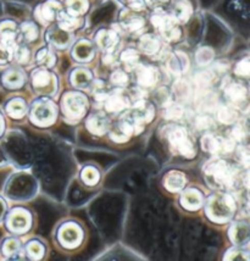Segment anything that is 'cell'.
Instances as JSON below:
<instances>
[{"label": "cell", "mask_w": 250, "mask_h": 261, "mask_svg": "<svg viewBox=\"0 0 250 261\" xmlns=\"http://www.w3.org/2000/svg\"><path fill=\"white\" fill-rule=\"evenodd\" d=\"M87 128L93 135L102 136L109 128V121L103 115H92L87 120Z\"/></svg>", "instance_id": "26"}, {"label": "cell", "mask_w": 250, "mask_h": 261, "mask_svg": "<svg viewBox=\"0 0 250 261\" xmlns=\"http://www.w3.org/2000/svg\"><path fill=\"white\" fill-rule=\"evenodd\" d=\"M62 11L60 3L56 2V0H46L45 3H43L36 10V15L38 16L39 21H42L43 23L52 22L58 18L59 14Z\"/></svg>", "instance_id": "13"}, {"label": "cell", "mask_w": 250, "mask_h": 261, "mask_svg": "<svg viewBox=\"0 0 250 261\" xmlns=\"http://www.w3.org/2000/svg\"><path fill=\"white\" fill-rule=\"evenodd\" d=\"M183 115V108L181 105H171L170 108L166 109L165 117L168 120H178Z\"/></svg>", "instance_id": "48"}, {"label": "cell", "mask_w": 250, "mask_h": 261, "mask_svg": "<svg viewBox=\"0 0 250 261\" xmlns=\"http://www.w3.org/2000/svg\"><path fill=\"white\" fill-rule=\"evenodd\" d=\"M232 138H222V137L205 135L202 139V147L210 154H228L234 149Z\"/></svg>", "instance_id": "10"}, {"label": "cell", "mask_w": 250, "mask_h": 261, "mask_svg": "<svg viewBox=\"0 0 250 261\" xmlns=\"http://www.w3.org/2000/svg\"><path fill=\"white\" fill-rule=\"evenodd\" d=\"M212 123H214V121H212L211 117H209L208 115H202V116H199L198 120H196V126L202 129L210 128Z\"/></svg>", "instance_id": "51"}, {"label": "cell", "mask_w": 250, "mask_h": 261, "mask_svg": "<svg viewBox=\"0 0 250 261\" xmlns=\"http://www.w3.org/2000/svg\"><path fill=\"white\" fill-rule=\"evenodd\" d=\"M56 20H58L59 26H60L61 29L68 31V32L78 29L81 24V20L77 16H73V15L68 14V12H64V11H61L60 14H59V16Z\"/></svg>", "instance_id": "31"}, {"label": "cell", "mask_w": 250, "mask_h": 261, "mask_svg": "<svg viewBox=\"0 0 250 261\" xmlns=\"http://www.w3.org/2000/svg\"><path fill=\"white\" fill-rule=\"evenodd\" d=\"M21 243L16 238H8L5 239L2 245V253L6 257H15L20 254Z\"/></svg>", "instance_id": "33"}, {"label": "cell", "mask_w": 250, "mask_h": 261, "mask_svg": "<svg viewBox=\"0 0 250 261\" xmlns=\"http://www.w3.org/2000/svg\"><path fill=\"white\" fill-rule=\"evenodd\" d=\"M5 110L9 116L12 117V119H16V120L22 119L27 113L26 101L21 98L11 99V100H9L8 104H6Z\"/></svg>", "instance_id": "28"}, {"label": "cell", "mask_w": 250, "mask_h": 261, "mask_svg": "<svg viewBox=\"0 0 250 261\" xmlns=\"http://www.w3.org/2000/svg\"><path fill=\"white\" fill-rule=\"evenodd\" d=\"M205 175L218 188L231 187L236 178L233 167L221 159H215L206 165Z\"/></svg>", "instance_id": "2"}, {"label": "cell", "mask_w": 250, "mask_h": 261, "mask_svg": "<svg viewBox=\"0 0 250 261\" xmlns=\"http://www.w3.org/2000/svg\"><path fill=\"white\" fill-rule=\"evenodd\" d=\"M237 159L243 167H250V145H240L237 149Z\"/></svg>", "instance_id": "44"}, {"label": "cell", "mask_w": 250, "mask_h": 261, "mask_svg": "<svg viewBox=\"0 0 250 261\" xmlns=\"http://www.w3.org/2000/svg\"><path fill=\"white\" fill-rule=\"evenodd\" d=\"M81 177L87 186H95L100 179V173L94 166H86L82 170Z\"/></svg>", "instance_id": "37"}, {"label": "cell", "mask_w": 250, "mask_h": 261, "mask_svg": "<svg viewBox=\"0 0 250 261\" xmlns=\"http://www.w3.org/2000/svg\"><path fill=\"white\" fill-rule=\"evenodd\" d=\"M217 119L223 125H232L238 120V111L232 105H223L217 109Z\"/></svg>", "instance_id": "30"}, {"label": "cell", "mask_w": 250, "mask_h": 261, "mask_svg": "<svg viewBox=\"0 0 250 261\" xmlns=\"http://www.w3.org/2000/svg\"><path fill=\"white\" fill-rule=\"evenodd\" d=\"M234 73L239 77H244V79H250V57L243 58L236 64L234 67Z\"/></svg>", "instance_id": "42"}, {"label": "cell", "mask_w": 250, "mask_h": 261, "mask_svg": "<svg viewBox=\"0 0 250 261\" xmlns=\"http://www.w3.org/2000/svg\"><path fill=\"white\" fill-rule=\"evenodd\" d=\"M46 40L52 45L56 46V48H65L70 44L71 42V34L68 31L61 29L60 26L52 27L48 32H46Z\"/></svg>", "instance_id": "14"}, {"label": "cell", "mask_w": 250, "mask_h": 261, "mask_svg": "<svg viewBox=\"0 0 250 261\" xmlns=\"http://www.w3.org/2000/svg\"><path fill=\"white\" fill-rule=\"evenodd\" d=\"M127 107V99L122 94H112L106 98L105 109L110 113H118Z\"/></svg>", "instance_id": "32"}, {"label": "cell", "mask_w": 250, "mask_h": 261, "mask_svg": "<svg viewBox=\"0 0 250 261\" xmlns=\"http://www.w3.org/2000/svg\"><path fill=\"white\" fill-rule=\"evenodd\" d=\"M193 8L188 0H177L172 8V17L176 22L186 23L192 16Z\"/></svg>", "instance_id": "23"}, {"label": "cell", "mask_w": 250, "mask_h": 261, "mask_svg": "<svg viewBox=\"0 0 250 261\" xmlns=\"http://www.w3.org/2000/svg\"><path fill=\"white\" fill-rule=\"evenodd\" d=\"M250 254L248 251L242 249V247H237L234 249H230L224 254V260H249Z\"/></svg>", "instance_id": "43"}, {"label": "cell", "mask_w": 250, "mask_h": 261, "mask_svg": "<svg viewBox=\"0 0 250 261\" xmlns=\"http://www.w3.org/2000/svg\"><path fill=\"white\" fill-rule=\"evenodd\" d=\"M206 215L211 221L217 223L228 222L236 211V203L230 194L216 193L206 201Z\"/></svg>", "instance_id": "1"}, {"label": "cell", "mask_w": 250, "mask_h": 261, "mask_svg": "<svg viewBox=\"0 0 250 261\" xmlns=\"http://www.w3.org/2000/svg\"><path fill=\"white\" fill-rule=\"evenodd\" d=\"M136 11L138 10H133L132 9V11L123 12L122 16H121V22H122L123 27L126 30L131 31V32L139 31L143 26H144V18L137 14Z\"/></svg>", "instance_id": "24"}, {"label": "cell", "mask_w": 250, "mask_h": 261, "mask_svg": "<svg viewBox=\"0 0 250 261\" xmlns=\"http://www.w3.org/2000/svg\"><path fill=\"white\" fill-rule=\"evenodd\" d=\"M127 2L133 10H140L145 5V0H127Z\"/></svg>", "instance_id": "52"}, {"label": "cell", "mask_w": 250, "mask_h": 261, "mask_svg": "<svg viewBox=\"0 0 250 261\" xmlns=\"http://www.w3.org/2000/svg\"><path fill=\"white\" fill-rule=\"evenodd\" d=\"M164 185L167 191L181 192L186 186V176L180 171H171L165 177Z\"/></svg>", "instance_id": "25"}, {"label": "cell", "mask_w": 250, "mask_h": 261, "mask_svg": "<svg viewBox=\"0 0 250 261\" xmlns=\"http://www.w3.org/2000/svg\"><path fill=\"white\" fill-rule=\"evenodd\" d=\"M4 128H5V121H4V117H3V115L0 114V136H2L3 132H4Z\"/></svg>", "instance_id": "56"}, {"label": "cell", "mask_w": 250, "mask_h": 261, "mask_svg": "<svg viewBox=\"0 0 250 261\" xmlns=\"http://www.w3.org/2000/svg\"><path fill=\"white\" fill-rule=\"evenodd\" d=\"M111 82L114 83L115 86L123 87V86L127 85L128 76L126 74V72H124V71L117 70V71H115V72L111 74Z\"/></svg>", "instance_id": "49"}, {"label": "cell", "mask_w": 250, "mask_h": 261, "mask_svg": "<svg viewBox=\"0 0 250 261\" xmlns=\"http://www.w3.org/2000/svg\"><path fill=\"white\" fill-rule=\"evenodd\" d=\"M94 45L89 40L82 39L74 44L72 49V57L80 63H88L94 57Z\"/></svg>", "instance_id": "15"}, {"label": "cell", "mask_w": 250, "mask_h": 261, "mask_svg": "<svg viewBox=\"0 0 250 261\" xmlns=\"http://www.w3.org/2000/svg\"><path fill=\"white\" fill-rule=\"evenodd\" d=\"M181 204L187 210H198L203 205V195L196 189H187L181 197Z\"/></svg>", "instance_id": "19"}, {"label": "cell", "mask_w": 250, "mask_h": 261, "mask_svg": "<svg viewBox=\"0 0 250 261\" xmlns=\"http://www.w3.org/2000/svg\"><path fill=\"white\" fill-rule=\"evenodd\" d=\"M44 245L38 241H32L27 244L26 253L27 256L32 260H39L44 256Z\"/></svg>", "instance_id": "36"}, {"label": "cell", "mask_w": 250, "mask_h": 261, "mask_svg": "<svg viewBox=\"0 0 250 261\" xmlns=\"http://www.w3.org/2000/svg\"><path fill=\"white\" fill-rule=\"evenodd\" d=\"M62 110L65 116L71 120H78L86 114L88 108V100L82 93L70 92L62 98Z\"/></svg>", "instance_id": "5"}, {"label": "cell", "mask_w": 250, "mask_h": 261, "mask_svg": "<svg viewBox=\"0 0 250 261\" xmlns=\"http://www.w3.org/2000/svg\"><path fill=\"white\" fill-rule=\"evenodd\" d=\"M154 113H155L154 107H153L150 102L139 101L134 105L131 115H132L138 122L142 123V125H144V123H148L153 120V117H154Z\"/></svg>", "instance_id": "17"}, {"label": "cell", "mask_w": 250, "mask_h": 261, "mask_svg": "<svg viewBox=\"0 0 250 261\" xmlns=\"http://www.w3.org/2000/svg\"><path fill=\"white\" fill-rule=\"evenodd\" d=\"M242 182H243V186H244L248 191H250V167H248L245 172L243 173Z\"/></svg>", "instance_id": "53"}, {"label": "cell", "mask_w": 250, "mask_h": 261, "mask_svg": "<svg viewBox=\"0 0 250 261\" xmlns=\"http://www.w3.org/2000/svg\"><path fill=\"white\" fill-rule=\"evenodd\" d=\"M31 225H32V216L27 210L21 209V207L11 210L6 217V227L9 231L16 234H22L27 232Z\"/></svg>", "instance_id": "8"}, {"label": "cell", "mask_w": 250, "mask_h": 261, "mask_svg": "<svg viewBox=\"0 0 250 261\" xmlns=\"http://www.w3.org/2000/svg\"><path fill=\"white\" fill-rule=\"evenodd\" d=\"M12 60L16 61L17 64H27L30 60V50L23 45H16L12 50Z\"/></svg>", "instance_id": "41"}, {"label": "cell", "mask_w": 250, "mask_h": 261, "mask_svg": "<svg viewBox=\"0 0 250 261\" xmlns=\"http://www.w3.org/2000/svg\"><path fill=\"white\" fill-rule=\"evenodd\" d=\"M31 121L34 125L45 127L50 126L55 122L56 120V108L52 101L42 100L36 101L31 109Z\"/></svg>", "instance_id": "6"}, {"label": "cell", "mask_w": 250, "mask_h": 261, "mask_svg": "<svg viewBox=\"0 0 250 261\" xmlns=\"http://www.w3.org/2000/svg\"><path fill=\"white\" fill-rule=\"evenodd\" d=\"M95 42L104 51H111L118 43V36L111 30H102L96 33Z\"/></svg>", "instance_id": "18"}, {"label": "cell", "mask_w": 250, "mask_h": 261, "mask_svg": "<svg viewBox=\"0 0 250 261\" xmlns=\"http://www.w3.org/2000/svg\"><path fill=\"white\" fill-rule=\"evenodd\" d=\"M121 60L128 70H132L139 63V55L134 49H126L121 55Z\"/></svg>", "instance_id": "39"}, {"label": "cell", "mask_w": 250, "mask_h": 261, "mask_svg": "<svg viewBox=\"0 0 250 261\" xmlns=\"http://www.w3.org/2000/svg\"><path fill=\"white\" fill-rule=\"evenodd\" d=\"M246 128L243 125H240V123H236V125L233 126L232 128V132H231V138L233 139L234 142H243L244 139L246 138Z\"/></svg>", "instance_id": "46"}, {"label": "cell", "mask_w": 250, "mask_h": 261, "mask_svg": "<svg viewBox=\"0 0 250 261\" xmlns=\"http://www.w3.org/2000/svg\"><path fill=\"white\" fill-rule=\"evenodd\" d=\"M168 142H170V148L172 153L188 158V159L194 158V145L190 141L187 130L182 127H176L171 130L170 135H168Z\"/></svg>", "instance_id": "4"}, {"label": "cell", "mask_w": 250, "mask_h": 261, "mask_svg": "<svg viewBox=\"0 0 250 261\" xmlns=\"http://www.w3.org/2000/svg\"><path fill=\"white\" fill-rule=\"evenodd\" d=\"M5 164H6V158L4 153H3L2 149H0V166H4Z\"/></svg>", "instance_id": "57"}, {"label": "cell", "mask_w": 250, "mask_h": 261, "mask_svg": "<svg viewBox=\"0 0 250 261\" xmlns=\"http://www.w3.org/2000/svg\"><path fill=\"white\" fill-rule=\"evenodd\" d=\"M70 80L73 87L80 89H84L90 86V83H92L93 81V76L89 70H86V68H76V70H73L72 73H71Z\"/></svg>", "instance_id": "27"}, {"label": "cell", "mask_w": 250, "mask_h": 261, "mask_svg": "<svg viewBox=\"0 0 250 261\" xmlns=\"http://www.w3.org/2000/svg\"><path fill=\"white\" fill-rule=\"evenodd\" d=\"M139 46L143 53L148 55H154L160 49V40L154 34H145L139 40Z\"/></svg>", "instance_id": "29"}, {"label": "cell", "mask_w": 250, "mask_h": 261, "mask_svg": "<svg viewBox=\"0 0 250 261\" xmlns=\"http://www.w3.org/2000/svg\"><path fill=\"white\" fill-rule=\"evenodd\" d=\"M168 0H145V4H148L152 6V8H156L159 9L160 6H162L164 4H166Z\"/></svg>", "instance_id": "54"}, {"label": "cell", "mask_w": 250, "mask_h": 261, "mask_svg": "<svg viewBox=\"0 0 250 261\" xmlns=\"http://www.w3.org/2000/svg\"><path fill=\"white\" fill-rule=\"evenodd\" d=\"M20 34L26 42H33L38 37V29L33 22H23L20 26Z\"/></svg>", "instance_id": "38"}, {"label": "cell", "mask_w": 250, "mask_h": 261, "mask_svg": "<svg viewBox=\"0 0 250 261\" xmlns=\"http://www.w3.org/2000/svg\"><path fill=\"white\" fill-rule=\"evenodd\" d=\"M32 86L40 95H53L58 88V81L46 68H38L32 72Z\"/></svg>", "instance_id": "7"}, {"label": "cell", "mask_w": 250, "mask_h": 261, "mask_svg": "<svg viewBox=\"0 0 250 261\" xmlns=\"http://www.w3.org/2000/svg\"><path fill=\"white\" fill-rule=\"evenodd\" d=\"M137 80L138 83L144 88H149L156 85L159 80V72L155 67L153 66H140L138 72H137Z\"/></svg>", "instance_id": "20"}, {"label": "cell", "mask_w": 250, "mask_h": 261, "mask_svg": "<svg viewBox=\"0 0 250 261\" xmlns=\"http://www.w3.org/2000/svg\"><path fill=\"white\" fill-rule=\"evenodd\" d=\"M152 23L168 42H174L181 37V30L177 27L176 20L172 15H168L160 9H156V11L152 15Z\"/></svg>", "instance_id": "3"}, {"label": "cell", "mask_w": 250, "mask_h": 261, "mask_svg": "<svg viewBox=\"0 0 250 261\" xmlns=\"http://www.w3.org/2000/svg\"><path fill=\"white\" fill-rule=\"evenodd\" d=\"M173 92L176 93L178 98L186 99L190 95V86L186 82V81H178L173 87Z\"/></svg>", "instance_id": "45"}, {"label": "cell", "mask_w": 250, "mask_h": 261, "mask_svg": "<svg viewBox=\"0 0 250 261\" xmlns=\"http://www.w3.org/2000/svg\"><path fill=\"white\" fill-rule=\"evenodd\" d=\"M12 60V49L0 42V65H6Z\"/></svg>", "instance_id": "47"}, {"label": "cell", "mask_w": 250, "mask_h": 261, "mask_svg": "<svg viewBox=\"0 0 250 261\" xmlns=\"http://www.w3.org/2000/svg\"><path fill=\"white\" fill-rule=\"evenodd\" d=\"M2 83L8 89H18L23 86L24 74L17 68H9L2 74Z\"/></svg>", "instance_id": "16"}, {"label": "cell", "mask_w": 250, "mask_h": 261, "mask_svg": "<svg viewBox=\"0 0 250 261\" xmlns=\"http://www.w3.org/2000/svg\"><path fill=\"white\" fill-rule=\"evenodd\" d=\"M5 213H6V204L4 199L0 198V221H2L3 217L5 216Z\"/></svg>", "instance_id": "55"}, {"label": "cell", "mask_w": 250, "mask_h": 261, "mask_svg": "<svg viewBox=\"0 0 250 261\" xmlns=\"http://www.w3.org/2000/svg\"><path fill=\"white\" fill-rule=\"evenodd\" d=\"M18 34H20V29H18L17 24L14 21H0V42L4 43L5 45L10 46L12 50L17 45Z\"/></svg>", "instance_id": "12"}, {"label": "cell", "mask_w": 250, "mask_h": 261, "mask_svg": "<svg viewBox=\"0 0 250 261\" xmlns=\"http://www.w3.org/2000/svg\"><path fill=\"white\" fill-rule=\"evenodd\" d=\"M196 63H198L200 66H205V65H209L214 59V50L209 46H203L200 48L198 51H196L195 55Z\"/></svg>", "instance_id": "40"}, {"label": "cell", "mask_w": 250, "mask_h": 261, "mask_svg": "<svg viewBox=\"0 0 250 261\" xmlns=\"http://www.w3.org/2000/svg\"><path fill=\"white\" fill-rule=\"evenodd\" d=\"M224 94H226V98L228 101L232 102V104H242V102L245 101L246 99V88L244 86H242L240 83H230L224 89Z\"/></svg>", "instance_id": "22"}, {"label": "cell", "mask_w": 250, "mask_h": 261, "mask_svg": "<svg viewBox=\"0 0 250 261\" xmlns=\"http://www.w3.org/2000/svg\"><path fill=\"white\" fill-rule=\"evenodd\" d=\"M228 237L237 247H244L250 242V223L245 221H237L231 226Z\"/></svg>", "instance_id": "11"}, {"label": "cell", "mask_w": 250, "mask_h": 261, "mask_svg": "<svg viewBox=\"0 0 250 261\" xmlns=\"http://www.w3.org/2000/svg\"><path fill=\"white\" fill-rule=\"evenodd\" d=\"M249 94H250V87H249Z\"/></svg>", "instance_id": "58"}, {"label": "cell", "mask_w": 250, "mask_h": 261, "mask_svg": "<svg viewBox=\"0 0 250 261\" xmlns=\"http://www.w3.org/2000/svg\"><path fill=\"white\" fill-rule=\"evenodd\" d=\"M168 68L174 74H182L188 70L189 60L188 57L182 51H176L168 59Z\"/></svg>", "instance_id": "21"}, {"label": "cell", "mask_w": 250, "mask_h": 261, "mask_svg": "<svg viewBox=\"0 0 250 261\" xmlns=\"http://www.w3.org/2000/svg\"><path fill=\"white\" fill-rule=\"evenodd\" d=\"M58 238L62 247L68 248V249H73V248L78 247L81 244V242H82V228L74 222H66L59 229Z\"/></svg>", "instance_id": "9"}, {"label": "cell", "mask_w": 250, "mask_h": 261, "mask_svg": "<svg viewBox=\"0 0 250 261\" xmlns=\"http://www.w3.org/2000/svg\"><path fill=\"white\" fill-rule=\"evenodd\" d=\"M211 81L212 74L210 72H206V71L198 73L195 77V83L198 85V87H200V88H206V87L210 85Z\"/></svg>", "instance_id": "50"}, {"label": "cell", "mask_w": 250, "mask_h": 261, "mask_svg": "<svg viewBox=\"0 0 250 261\" xmlns=\"http://www.w3.org/2000/svg\"><path fill=\"white\" fill-rule=\"evenodd\" d=\"M37 61H38V64L40 65V66L46 68V67L54 66L56 58H55L54 53L50 50V49L43 48V49H40L38 53H37Z\"/></svg>", "instance_id": "35"}, {"label": "cell", "mask_w": 250, "mask_h": 261, "mask_svg": "<svg viewBox=\"0 0 250 261\" xmlns=\"http://www.w3.org/2000/svg\"><path fill=\"white\" fill-rule=\"evenodd\" d=\"M66 8L68 14L80 17L88 10V2L87 0H66Z\"/></svg>", "instance_id": "34"}]
</instances>
